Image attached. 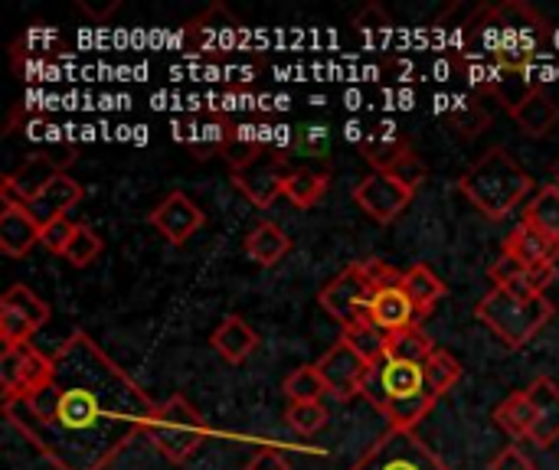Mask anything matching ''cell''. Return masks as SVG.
<instances>
[{
	"label": "cell",
	"mask_w": 559,
	"mask_h": 470,
	"mask_svg": "<svg viewBox=\"0 0 559 470\" xmlns=\"http://www.w3.org/2000/svg\"><path fill=\"white\" fill-rule=\"evenodd\" d=\"M416 193H409L400 180H393L390 173H380L373 170L370 177H364L357 186H354V203L380 226H390L393 219L403 216V209L413 203Z\"/></svg>",
	"instance_id": "5bb4252c"
},
{
	"label": "cell",
	"mask_w": 559,
	"mask_h": 470,
	"mask_svg": "<svg viewBox=\"0 0 559 470\" xmlns=\"http://www.w3.org/2000/svg\"><path fill=\"white\" fill-rule=\"evenodd\" d=\"M370 321L390 337V334H400L406 327H416L419 314H416V308H413V301L406 298L403 288H383L370 304Z\"/></svg>",
	"instance_id": "603a6c76"
},
{
	"label": "cell",
	"mask_w": 559,
	"mask_h": 470,
	"mask_svg": "<svg viewBox=\"0 0 559 470\" xmlns=\"http://www.w3.org/2000/svg\"><path fill=\"white\" fill-rule=\"evenodd\" d=\"M210 344H213V350L226 360V363H246L255 350H259V334L239 317V314H229V317H223V324L213 330V337H210Z\"/></svg>",
	"instance_id": "7402d4cb"
},
{
	"label": "cell",
	"mask_w": 559,
	"mask_h": 470,
	"mask_svg": "<svg viewBox=\"0 0 559 470\" xmlns=\"http://www.w3.org/2000/svg\"><path fill=\"white\" fill-rule=\"evenodd\" d=\"M554 183H557V186H559V160H557V164H554Z\"/></svg>",
	"instance_id": "bcb514c9"
},
{
	"label": "cell",
	"mask_w": 559,
	"mask_h": 470,
	"mask_svg": "<svg viewBox=\"0 0 559 470\" xmlns=\"http://www.w3.org/2000/svg\"><path fill=\"white\" fill-rule=\"evenodd\" d=\"M331 186V177L324 170H314V167H295L285 180V200L298 209H311L314 203L324 200Z\"/></svg>",
	"instance_id": "83f0119b"
},
{
	"label": "cell",
	"mask_w": 559,
	"mask_h": 470,
	"mask_svg": "<svg viewBox=\"0 0 559 470\" xmlns=\"http://www.w3.org/2000/svg\"><path fill=\"white\" fill-rule=\"evenodd\" d=\"M386 173H390L393 180H400L409 193H419V190L426 186V180H429V167H426V160H423L416 150H409L406 157H400Z\"/></svg>",
	"instance_id": "f35d334b"
},
{
	"label": "cell",
	"mask_w": 559,
	"mask_h": 470,
	"mask_svg": "<svg viewBox=\"0 0 559 470\" xmlns=\"http://www.w3.org/2000/svg\"><path fill=\"white\" fill-rule=\"evenodd\" d=\"M98 255H102V236H98L92 226L79 222V226H75V236H72V242H69V249H66L62 258H66L69 265H75V268H85V265H92Z\"/></svg>",
	"instance_id": "8d00e7d4"
},
{
	"label": "cell",
	"mask_w": 559,
	"mask_h": 470,
	"mask_svg": "<svg viewBox=\"0 0 559 470\" xmlns=\"http://www.w3.org/2000/svg\"><path fill=\"white\" fill-rule=\"evenodd\" d=\"M491 419H495V425H498L501 432H508L514 442H531L537 412H534V402H531L527 389H524V393H511V396L495 409Z\"/></svg>",
	"instance_id": "4316f807"
},
{
	"label": "cell",
	"mask_w": 559,
	"mask_h": 470,
	"mask_svg": "<svg viewBox=\"0 0 559 470\" xmlns=\"http://www.w3.org/2000/svg\"><path fill=\"white\" fill-rule=\"evenodd\" d=\"M436 350H439V347H436V340H432L419 324L386 337V357H396V360H406V363H419V366H426V360H429Z\"/></svg>",
	"instance_id": "f1b7e54d"
},
{
	"label": "cell",
	"mask_w": 559,
	"mask_h": 470,
	"mask_svg": "<svg viewBox=\"0 0 559 470\" xmlns=\"http://www.w3.org/2000/svg\"><path fill=\"white\" fill-rule=\"evenodd\" d=\"M426 383H429V389H432V396L436 399H442L445 393H452L459 383H462V363L452 357V353H445V350H436L429 360H426Z\"/></svg>",
	"instance_id": "1f68e13d"
},
{
	"label": "cell",
	"mask_w": 559,
	"mask_h": 470,
	"mask_svg": "<svg viewBox=\"0 0 559 470\" xmlns=\"http://www.w3.org/2000/svg\"><path fill=\"white\" fill-rule=\"evenodd\" d=\"M85 196V190H82V183L79 180H72L69 173H59L33 203H26V209H29V216L39 222V229L43 226H49V222H56V219H62V216H69V209L72 206H79V200Z\"/></svg>",
	"instance_id": "ffe728a7"
},
{
	"label": "cell",
	"mask_w": 559,
	"mask_h": 470,
	"mask_svg": "<svg viewBox=\"0 0 559 470\" xmlns=\"http://www.w3.org/2000/svg\"><path fill=\"white\" fill-rule=\"evenodd\" d=\"M488 124H491V115H488V108H485L481 101H468V105H462V108H455V111L449 115V128H452L462 141L478 137Z\"/></svg>",
	"instance_id": "d590c367"
},
{
	"label": "cell",
	"mask_w": 559,
	"mask_h": 470,
	"mask_svg": "<svg viewBox=\"0 0 559 470\" xmlns=\"http://www.w3.org/2000/svg\"><path fill=\"white\" fill-rule=\"evenodd\" d=\"M242 36H246V23L223 3H213L210 10H203L183 26V46L190 52H210V56L233 52Z\"/></svg>",
	"instance_id": "8fae6325"
},
{
	"label": "cell",
	"mask_w": 559,
	"mask_h": 470,
	"mask_svg": "<svg viewBox=\"0 0 559 470\" xmlns=\"http://www.w3.org/2000/svg\"><path fill=\"white\" fill-rule=\"evenodd\" d=\"M75 160V147H66L59 154H33L26 157L16 170H10L0 183V193H3V203H33L59 173H66V167Z\"/></svg>",
	"instance_id": "30bf717a"
},
{
	"label": "cell",
	"mask_w": 559,
	"mask_h": 470,
	"mask_svg": "<svg viewBox=\"0 0 559 470\" xmlns=\"http://www.w3.org/2000/svg\"><path fill=\"white\" fill-rule=\"evenodd\" d=\"M66 52V43L46 29V26H29L13 46H10V59L16 72H39L46 65H52V59Z\"/></svg>",
	"instance_id": "ac0fdd59"
},
{
	"label": "cell",
	"mask_w": 559,
	"mask_h": 470,
	"mask_svg": "<svg viewBox=\"0 0 559 470\" xmlns=\"http://www.w3.org/2000/svg\"><path fill=\"white\" fill-rule=\"evenodd\" d=\"M314 366L324 376L328 396H334L337 402H354L357 396H364V389L373 376V366L344 340H337Z\"/></svg>",
	"instance_id": "4fadbf2b"
},
{
	"label": "cell",
	"mask_w": 559,
	"mask_h": 470,
	"mask_svg": "<svg viewBox=\"0 0 559 470\" xmlns=\"http://www.w3.org/2000/svg\"><path fill=\"white\" fill-rule=\"evenodd\" d=\"M390 26H393V20H390V13H386L380 3H367V7L354 16V29L364 33V36H370V33H386Z\"/></svg>",
	"instance_id": "60d3db41"
},
{
	"label": "cell",
	"mask_w": 559,
	"mask_h": 470,
	"mask_svg": "<svg viewBox=\"0 0 559 470\" xmlns=\"http://www.w3.org/2000/svg\"><path fill=\"white\" fill-rule=\"evenodd\" d=\"M49 321V308L26 285H13L0 298V344L3 350L29 344V337Z\"/></svg>",
	"instance_id": "7c38bea8"
},
{
	"label": "cell",
	"mask_w": 559,
	"mask_h": 470,
	"mask_svg": "<svg viewBox=\"0 0 559 470\" xmlns=\"http://www.w3.org/2000/svg\"><path fill=\"white\" fill-rule=\"evenodd\" d=\"M504 255H514L518 262H524V265L531 268V265L554 262V258L559 255V242L554 239V236L540 232L537 226L521 222V226L504 239Z\"/></svg>",
	"instance_id": "cb8c5ba5"
},
{
	"label": "cell",
	"mask_w": 559,
	"mask_h": 470,
	"mask_svg": "<svg viewBox=\"0 0 559 470\" xmlns=\"http://www.w3.org/2000/svg\"><path fill=\"white\" fill-rule=\"evenodd\" d=\"M511 118L518 121V128L527 137H547L559 124V101L547 88H534L524 101H518L511 108Z\"/></svg>",
	"instance_id": "44dd1931"
},
{
	"label": "cell",
	"mask_w": 559,
	"mask_h": 470,
	"mask_svg": "<svg viewBox=\"0 0 559 470\" xmlns=\"http://www.w3.org/2000/svg\"><path fill=\"white\" fill-rule=\"evenodd\" d=\"M39 222L20 203H3L0 209V252L10 258H23L39 245Z\"/></svg>",
	"instance_id": "d6986e66"
},
{
	"label": "cell",
	"mask_w": 559,
	"mask_h": 470,
	"mask_svg": "<svg viewBox=\"0 0 559 470\" xmlns=\"http://www.w3.org/2000/svg\"><path fill=\"white\" fill-rule=\"evenodd\" d=\"M360 150H364V157L373 164V170H380V173H386L400 157H406L413 147H409V141L403 137V134H396V131H386V134H377V137H367L364 144H360Z\"/></svg>",
	"instance_id": "4dcf8cb0"
},
{
	"label": "cell",
	"mask_w": 559,
	"mask_h": 470,
	"mask_svg": "<svg viewBox=\"0 0 559 470\" xmlns=\"http://www.w3.org/2000/svg\"><path fill=\"white\" fill-rule=\"evenodd\" d=\"M364 396L390 422V429H406V432H413L439 402L426 383V370L419 363H406L396 357H383L373 366Z\"/></svg>",
	"instance_id": "277c9868"
},
{
	"label": "cell",
	"mask_w": 559,
	"mask_h": 470,
	"mask_svg": "<svg viewBox=\"0 0 559 470\" xmlns=\"http://www.w3.org/2000/svg\"><path fill=\"white\" fill-rule=\"evenodd\" d=\"M75 7H79V10H82L85 16H92V20H105V16H111V13H115V10L121 7V0H111L108 7H92L88 0H79Z\"/></svg>",
	"instance_id": "f6af8a7d"
},
{
	"label": "cell",
	"mask_w": 559,
	"mask_h": 470,
	"mask_svg": "<svg viewBox=\"0 0 559 470\" xmlns=\"http://www.w3.org/2000/svg\"><path fill=\"white\" fill-rule=\"evenodd\" d=\"M459 190L485 219L498 222L537 190V180L504 147H491L459 177Z\"/></svg>",
	"instance_id": "3957f363"
},
{
	"label": "cell",
	"mask_w": 559,
	"mask_h": 470,
	"mask_svg": "<svg viewBox=\"0 0 559 470\" xmlns=\"http://www.w3.org/2000/svg\"><path fill=\"white\" fill-rule=\"evenodd\" d=\"M292 167L285 157H278L275 150H249L246 157H236L229 167V180L233 186L259 209H269L278 196H285V180H288Z\"/></svg>",
	"instance_id": "ba28073f"
},
{
	"label": "cell",
	"mask_w": 559,
	"mask_h": 470,
	"mask_svg": "<svg viewBox=\"0 0 559 470\" xmlns=\"http://www.w3.org/2000/svg\"><path fill=\"white\" fill-rule=\"evenodd\" d=\"M154 412L151 396L85 330L62 340L36 389L3 399V419L52 470H108L147 435Z\"/></svg>",
	"instance_id": "6da1fadb"
},
{
	"label": "cell",
	"mask_w": 559,
	"mask_h": 470,
	"mask_svg": "<svg viewBox=\"0 0 559 470\" xmlns=\"http://www.w3.org/2000/svg\"><path fill=\"white\" fill-rule=\"evenodd\" d=\"M557 278V262H544V265H531L524 272L521 281H514L508 291L518 294V298H547V288L554 285Z\"/></svg>",
	"instance_id": "74e56055"
},
{
	"label": "cell",
	"mask_w": 559,
	"mask_h": 470,
	"mask_svg": "<svg viewBox=\"0 0 559 470\" xmlns=\"http://www.w3.org/2000/svg\"><path fill=\"white\" fill-rule=\"evenodd\" d=\"M288 252H292V239H288V232H285L278 222H259V226L246 236V255H249L255 265H262V268L278 265Z\"/></svg>",
	"instance_id": "484cf974"
},
{
	"label": "cell",
	"mask_w": 559,
	"mask_h": 470,
	"mask_svg": "<svg viewBox=\"0 0 559 470\" xmlns=\"http://www.w3.org/2000/svg\"><path fill=\"white\" fill-rule=\"evenodd\" d=\"M400 288L406 291V298L413 301V308H416V314H419V321L423 317H429L432 314V308L445 298V285H442V278L429 268V265H413V268H406L403 272V281H400Z\"/></svg>",
	"instance_id": "d4e9b609"
},
{
	"label": "cell",
	"mask_w": 559,
	"mask_h": 470,
	"mask_svg": "<svg viewBox=\"0 0 559 470\" xmlns=\"http://www.w3.org/2000/svg\"><path fill=\"white\" fill-rule=\"evenodd\" d=\"M147 222L170 242V245H183L200 226H203V209L187 196V193H167L157 209H151Z\"/></svg>",
	"instance_id": "2e32d148"
},
{
	"label": "cell",
	"mask_w": 559,
	"mask_h": 470,
	"mask_svg": "<svg viewBox=\"0 0 559 470\" xmlns=\"http://www.w3.org/2000/svg\"><path fill=\"white\" fill-rule=\"evenodd\" d=\"M491 470H534V461H531V455H524L518 445H511V448H504V451L491 461Z\"/></svg>",
	"instance_id": "7bdbcfd3"
},
{
	"label": "cell",
	"mask_w": 559,
	"mask_h": 470,
	"mask_svg": "<svg viewBox=\"0 0 559 470\" xmlns=\"http://www.w3.org/2000/svg\"><path fill=\"white\" fill-rule=\"evenodd\" d=\"M49 366H52V357L39 353L33 344H20V347L3 350V357H0V389H3V399L36 389L49 376Z\"/></svg>",
	"instance_id": "9a60e30c"
},
{
	"label": "cell",
	"mask_w": 559,
	"mask_h": 470,
	"mask_svg": "<svg viewBox=\"0 0 559 470\" xmlns=\"http://www.w3.org/2000/svg\"><path fill=\"white\" fill-rule=\"evenodd\" d=\"M282 389H285L288 402H321L328 396V386H324V376L318 366H298L295 373H288Z\"/></svg>",
	"instance_id": "836d02e7"
},
{
	"label": "cell",
	"mask_w": 559,
	"mask_h": 470,
	"mask_svg": "<svg viewBox=\"0 0 559 470\" xmlns=\"http://www.w3.org/2000/svg\"><path fill=\"white\" fill-rule=\"evenodd\" d=\"M328 409L321 402H288V412H285V422L295 435L301 438H311L318 432H324L328 425Z\"/></svg>",
	"instance_id": "e575fe53"
},
{
	"label": "cell",
	"mask_w": 559,
	"mask_h": 470,
	"mask_svg": "<svg viewBox=\"0 0 559 470\" xmlns=\"http://www.w3.org/2000/svg\"><path fill=\"white\" fill-rule=\"evenodd\" d=\"M246 470H292L288 468V461H285V455L282 451H275V448H262Z\"/></svg>",
	"instance_id": "ee69618b"
},
{
	"label": "cell",
	"mask_w": 559,
	"mask_h": 470,
	"mask_svg": "<svg viewBox=\"0 0 559 470\" xmlns=\"http://www.w3.org/2000/svg\"><path fill=\"white\" fill-rule=\"evenodd\" d=\"M547 36L550 23L524 0L472 7L462 26L449 33L462 65H478L495 75L527 72L547 49Z\"/></svg>",
	"instance_id": "7a4b0ae2"
},
{
	"label": "cell",
	"mask_w": 559,
	"mask_h": 470,
	"mask_svg": "<svg viewBox=\"0 0 559 470\" xmlns=\"http://www.w3.org/2000/svg\"><path fill=\"white\" fill-rule=\"evenodd\" d=\"M527 396H531L534 412H537L531 445H537L540 451H547L550 445L559 442V386L550 376H537L527 386Z\"/></svg>",
	"instance_id": "e0dca14e"
},
{
	"label": "cell",
	"mask_w": 559,
	"mask_h": 470,
	"mask_svg": "<svg viewBox=\"0 0 559 470\" xmlns=\"http://www.w3.org/2000/svg\"><path fill=\"white\" fill-rule=\"evenodd\" d=\"M350 470H452L416 432L390 429Z\"/></svg>",
	"instance_id": "9c48e42d"
},
{
	"label": "cell",
	"mask_w": 559,
	"mask_h": 470,
	"mask_svg": "<svg viewBox=\"0 0 559 470\" xmlns=\"http://www.w3.org/2000/svg\"><path fill=\"white\" fill-rule=\"evenodd\" d=\"M206 435H210V429H206L203 415L183 396H174L164 406H157L154 422L147 429V438L170 465L190 461L206 445Z\"/></svg>",
	"instance_id": "52a82bcc"
},
{
	"label": "cell",
	"mask_w": 559,
	"mask_h": 470,
	"mask_svg": "<svg viewBox=\"0 0 559 470\" xmlns=\"http://www.w3.org/2000/svg\"><path fill=\"white\" fill-rule=\"evenodd\" d=\"M75 226H79V222H72L69 216H62V219H56V222L43 226V232H39V245H43L46 252H52V255H66L69 242H72V236H75Z\"/></svg>",
	"instance_id": "ab89813d"
},
{
	"label": "cell",
	"mask_w": 559,
	"mask_h": 470,
	"mask_svg": "<svg viewBox=\"0 0 559 470\" xmlns=\"http://www.w3.org/2000/svg\"><path fill=\"white\" fill-rule=\"evenodd\" d=\"M524 222L537 226L540 232L554 236L559 242V186L557 183H547L534 193V200L527 203L524 209Z\"/></svg>",
	"instance_id": "f546056e"
},
{
	"label": "cell",
	"mask_w": 559,
	"mask_h": 470,
	"mask_svg": "<svg viewBox=\"0 0 559 470\" xmlns=\"http://www.w3.org/2000/svg\"><path fill=\"white\" fill-rule=\"evenodd\" d=\"M403 272H396L393 265L380 262V258H364L347 265L337 278H331L318 301L321 308L347 330L360 321H370V304L383 288H400Z\"/></svg>",
	"instance_id": "5b68a950"
},
{
	"label": "cell",
	"mask_w": 559,
	"mask_h": 470,
	"mask_svg": "<svg viewBox=\"0 0 559 470\" xmlns=\"http://www.w3.org/2000/svg\"><path fill=\"white\" fill-rule=\"evenodd\" d=\"M341 340L350 344L370 366H377V363L386 357V334H383L373 321H360V324L347 327Z\"/></svg>",
	"instance_id": "d6a6232c"
},
{
	"label": "cell",
	"mask_w": 559,
	"mask_h": 470,
	"mask_svg": "<svg viewBox=\"0 0 559 470\" xmlns=\"http://www.w3.org/2000/svg\"><path fill=\"white\" fill-rule=\"evenodd\" d=\"M475 314L508 350H524L550 324L554 304L550 298H518L508 288H491Z\"/></svg>",
	"instance_id": "8992f818"
},
{
	"label": "cell",
	"mask_w": 559,
	"mask_h": 470,
	"mask_svg": "<svg viewBox=\"0 0 559 470\" xmlns=\"http://www.w3.org/2000/svg\"><path fill=\"white\" fill-rule=\"evenodd\" d=\"M524 272H527L524 262H518L514 255H504V252H501V258L488 268V278L495 281V288H511L514 281L524 278Z\"/></svg>",
	"instance_id": "b9f144b4"
}]
</instances>
